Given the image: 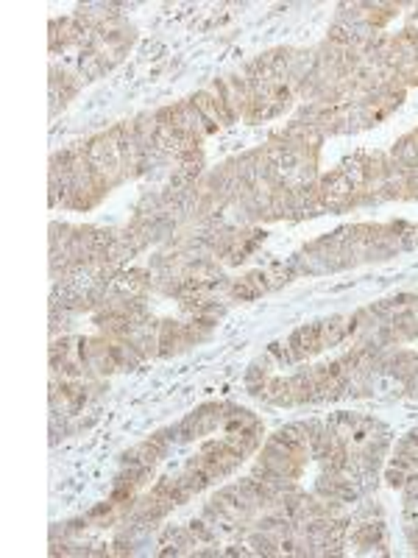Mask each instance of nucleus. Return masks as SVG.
Here are the masks:
<instances>
[{
  "instance_id": "f257e3e1",
  "label": "nucleus",
  "mask_w": 418,
  "mask_h": 558,
  "mask_svg": "<svg viewBox=\"0 0 418 558\" xmlns=\"http://www.w3.org/2000/svg\"><path fill=\"white\" fill-rule=\"evenodd\" d=\"M287 349H290V357L293 360H304L307 355H315L318 349H324V341H321V324H310V326H301L290 335L287 341Z\"/></svg>"
},
{
  "instance_id": "f03ea898",
  "label": "nucleus",
  "mask_w": 418,
  "mask_h": 558,
  "mask_svg": "<svg viewBox=\"0 0 418 558\" xmlns=\"http://www.w3.org/2000/svg\"><path fill=\"white\" fill-rule=\"evenodd\" d=\"M156 341H159V355H170L182 346H187V338H184V324H176V321H162L156 326Z\"/></svg>"
},
{
  "instance_id": "7ed1b4c3",
  "label": "nucleus",
  "mask_w": 418,
  "mask_h": 558,
  "mask_svg": "<svg viewBox=\"0 0 418 558\" xmlns=\"http://www.w3.org/2000/svg\"><path fill=\"white\" fill-rule=\"evenodd\" d=\"M346 335H348L346 316H332V319L321 321V341H324V346H338Z\"/></svg>"
},
{
  "instance_id": "20e7f679",
  "label": "nucleus",
  "mask_w": 418,
  "mask_h": 558,
  "mask_svg": "<svg viewBox=\"0 0 418 558\" xmlns=\"http://www.w3.org/2000/svg\"><path fill=\"white\" fill-rule=\"evenodd\" d=\"M391 326L399 332V338H402V341H416L418 338V316L410 310V307H405V310L393 313Z\"/></svg>"
},
{
  "instance_id": "39448f33",
  "label": "nucleus",
  "mask_w": 418,
  "mask_h": 558,
  "mask_svg": "<svg viewBox=\"0 0 418 558\" xmlns=\"http://www.w3.org/2000/svg\"><path fill=\"white\" fill-rule=\"evenodd\" d=\"M351 539H354V545H360V547H382V525L379 522H365V525H360L354 533H351Z\"/></svg>"
},
{
  "instance_id": "423d86ee",
  "label": "nucleus",
  "mask_w": 418,
  "mask_h": 558,
  "mask_svg": "<svg viewBox=\"0 0 418 558\" xmlns=\"http://www.w3.org/2000/svg\"><path fill=\"white\" fill-rule=\"evenodd\" d=\"M193 103L198 106V112L207 118L212 126H223V118H220V109H217V103L209 98L207 89H201V92H196L193 95Z\"/></svg>"
},
{
  "instance_id": "0eeeda50",
  "label": "nucleus",
  "mask_w": 418,
  "mask_h": 558,
  "mask_svg": "<svg viewBox=\"0 0 418 558\" xmlns=\"http://www.w3.org/2000/svg\"><path fill=\"white\" fill-rule=\"evenodd\" d=\"M248 545L254 547V553L257 556H279V545L268 536V533H254L251 539H248Z\"/></svg>"
},
{
  "instance_id": "6e6552de",
  "label": "nucleus",
  "mask_w": 418,
  "mask_h": 558,
  "mask_svg": "<svg viewBox=\"0 0 418 558\" xmlns=\"http://www.w3.org/2000/svg\"><path fill=\"white\" fill-rule=\"evenodd\" d=\"M232 296H234V299H240V302H251V299H257V296H260V291H257L248 279H237V282L232 285Z\"/></svg>"
},
{
  "instance_id": "1a4fd4ad",
  "label": "nucleus",
  "mask_w": 418,
  "mask_h": 558,
  "mask_svg": "<svg viewBox=\"0 0 418 558\" xmlns=\"http://www.w3.org/2000/svg\"><path fill=\"white\" fill-rule=\"evenodd\" d=\"M407 475L410 472H405V469H399V467H391L388 472H385V480L393 486V488H405V483H407Z\"/></svg>"
},
{
  "instance_id": "9d476101",
  "label": "nucleus",
  "mask_w": 418,
  "mask_h": 558,
  "mask_svg": "<svg viewBox=\"0 0 418 558\" xmlns=\"http://www.w3.org/2000/svg\"><path fill=\"white\" fill-rule=\"evenodd\" d=\"M268 355H271L277 363H293V357H290V349H287L284 343H271V346H268Z\"/></svg>"
},
{
  "instance_id": "9b49d317",
  "label": "nucleus",
  "mask_w": 418,
  "mask_h": 558,
  "mask_svg": "<svg viewBox=\"0 0 418 558\" xmlns=\"http://www.w3.org/2000/svg\"><path fill=\"white\" fill-rule=\"evenodd\" d=\"M223 556H248V550H243V547H229V550H223Z\"/></svg>"
}]
</instances>
